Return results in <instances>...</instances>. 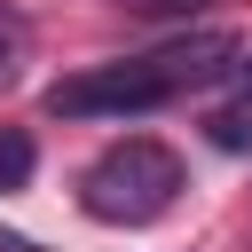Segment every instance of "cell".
Listing matches in <instances>:
<instances>
[{
    "instance_id": "3957f363",
    "label": "cell",
    "mask_w": 252,
    "mask_h": 252,
    "mask_svg": "<svg viewBox=\"0 0 252 252\" xmlns=\"http://www.w3.org/2000/svg\"><path fill=\"white\" fill-rule=\"evenodd\" d=\"M205 134H213L220 150H252V94H236V102H220V110L205 118Z\"/></svg>"
},
{
    "instance_id": "5b68a950",
    "label": "cell",
    "mask_w": 252,
    "mask_h": 252,
    "mask_svg": "<svg viewBox=\"0 0 252 252\" xmlns=\"http://www.w3.org/2000/svg\"><path fill=\"white\" fill-rule=\"evenodd\" d=\"M32 165H39V150H32V134H16V126H0V189H24V181H32Z\"/></svg>"
},
{
    "instance_id": "8992f818",
    "label": "cell",
    "mask_w": 252,
    "mask_h": 252,
    "mask_svg": "<svg viewBox=\"0 0 252 252\" xmlns=\"http://www.w3.org/2000/svg\"><path fill=\"white\" fill-rule=\"evenodd\" d=\"M118 8H134V16H189V8H205V0H118Z\"/></svg>"
},
{
    "instance_id": "52a82bcc",
    "label": "cell",
    "mask_w": 252,
    "mask_h": 252,
    "mask_svg": "<svg viewBox=\"0 0 252 252\" xmlns=\"http://www.w3.org/2000/svg\"><path fill=\"white\" fill-rule=\"evenodd\" d=\"M0 252H39V236H24V228H0Z\"/></svg>"
},
{
    "instance_id": "7a4b0ae2",
    "label": "cell",
    "mask_w": 252,
    "mask_h": 252,
    "mask_svg": "<svg viewBox=\"0 0 252 252\" xmlns=\"http://www.w3.org/2000/svg\"><path fill=\"white\" fill-rule=\"evenodd\" d=\"M173 197H181V158H173L158 134H126V142H110V150L79 173V205H87V220H102V228H150Z\"/></svg>"
},
{
    "instance_id": "277c9868",
    "label": "cell",
    "mask_w": 252,
    "mask_h": 252,
    "mask_svg": "<svg viewBox=\"0 0 252 252\" xmlns=\"http://www.w3.org/2000/svg\"><path fill=\"white\" fill-rule=\"evenodd\" d=\"M24 47H32V24L0 0V94H8V87H16V71H24Z\"/></svg>"
},
{
    "instance_id": "6da1fadb",
    "label": "cell",
    "mask_w": 252,
    "mask_h": 252,
    "mask_svg": "<svg viewBox=\"0 0 252 252\" xmlns=\"http://www.w3.org/2000/svg\"><path fill=\"white\" fill-rule=\"evenodd\" d=\"M236 55H244L236 32H189V39H165L150 55H118V63L71 71L39 102H47V118H134V110H158V102H173V94L236 71Z\"/></svg>"
},
{
    "instance_id": "ba28073f",
    "label": "cell",
    "mask_w": 252,
    "mask_h": 252,
    "mask_svg": "<svg viewBox=\"0 0 252 252\" xmlns=\"http://www.w3.org/2000/svg\"><path fill=\"white\" fill-rule=\"evenodd\" d=\"M244 94H252V63H244Z\"/></svg>"
}]
</instances>
